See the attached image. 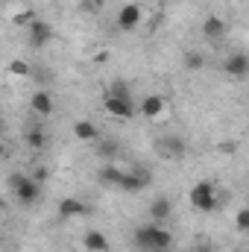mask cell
<instances>
[{"label": "cell", "mask_w": 249, "mask_h": 252, "mask_svg": "<svg viewBox=\"0 0 249 252\" xmlns=\"http://www.w3.org/2000/svg\"><path fill=\"white\" fill-rule=\"evenodd\" d=\"M135 247L141 252H164L173 247V235L161 223H147L135 229Z\"/></svg>", "instance_id": "1"}, {"label": "cell", "mask_w": 249, "mask_h": 252, "mask_svg": "<svg viewBox=\"0 0 249 252\" xmlns=\"http://www.w3.org/2000/svg\"><path fill=\"white\" fill-rule=\"evenodd\" d=\"M6 185H9V190L15 193V199H18L24 208L35 205V202H38V196H41V185H38V182H32L27 173H9Z\"/></svg>", "instance_id": "2"}, {"label": "cell", "mask_w": 249, "mask_h": 252, "mask_svg": "<svg viewBox=\"0 0 249 252\" xmlns=\"http://www.w3.org/2000/svg\"><path fill=\"white\" fill-rule=\"evenodd\" d=\"M187 199H190V205L196 208V211H202V214H208V211H214L217 208V202H220V196H217V190L211 182H196L190 193H187Z\"/></svg>", "instance_id": "3"}, {"label": "cell", "mask_w": 249, "mask_h": 252, "mask_svg": "<svg viewBox=\"0 0 249 252\" xmlns=\"http://www.w3.org/2000/svg\"><path fill=\"white\" fill-rule=\"evenodd\" d=\"M147 185H150V170H147V167H135V170H124L118 190H126V193H138V190H144Z\"/></svg>", "instance_id": "4"}, {"label": "cell", "mask_w": 249, "mask_h": 252, "mask_svg": "<svg viewBox=\"0 0 249 252\" xmlns=\"http://www.w3.org/2000/svg\"><path fill=\"white\" fill-rule=\"evenodd\" d=\"M50 41H53V27H50L47 21L35 18V21L30 24V47H32V50H44Z\"/></svg>", "instance_id": "5"}, {"label": "cell", "mask_w": 249, "mask_h": 252, "mask_svg": "<svg viewBox=\"0 0 249 252\" xmlns=\"http://www.w3.org/2000/svg\"><path fill=\"white\" fill-rule=\"evenodd\" d=\"M91 214V205L82 202L79 196H64L59 202V217L62 220H76V217H88Z\"/></svg>", "instance_id": "6"}, {"label": "cell", "mask_w": 249, "mask_h": 252, "mask_svg": "<svg viewBox=\"0 0 249 252\" xmlns=\"http://www.w3.org/2000/svg\"><path fill=\"white\" fill-rule=\"evenodd\" d=\"M223 67H226V73H229V76L244 79V76L249 73V56L244 53V50H235V53H229V56H226Z\"/></svg>", "instance_id": "7"}, {"label": "cell", "mask_w": 249, "mask_h": 252, "mask_svg": "<svg viewBox=\"0 0 249 252\" xmlns=\"http://www.w3.org/2000/svg\"><path fill=\"white\" fill-rule=\"evenodd\" d=\"M138 24H141V6H138V3L121 6V12H118V30H121V32H132Z\"/></svg>", "instance_id": "8"}, {"label": "cell", "mask_w": 249, "mask_h": 252, "mask_svg": "<svg viewBox=\"0 0 249 252\" xmlns=\"http://www.w3.org/2000/svg\"><path fill=\"white\" fill-rule=\"evenodd\" d=\"M103 106H106V112H109L112 118H132V115H135V103L126 100V97H112V94H106Z\"/></svg>", "instance_id": "9"}, {"label": "cell", "mask_w": 249, "mask_h": 252, "mask_svg": "<svg viewBox=\"0 0 249 252\" xmlns=\"http://www.w3.org/2000/svg\"><path fill=\"white\" fill-rule=\"evenodd\" d=\"M158 153L167 156V158H182L185 156V141L179 135H164V138H158Z\"/></svg>", "instance_id": "10"}, {"label": "cell", "mask_w": 249, "mask_h": 252, "mask_svg": "<svg viewBox=\"0 0 249 252\" xmlns=\"http://www.w3.org/2000/svg\"><path fill=\"white\" fill-rule=\"evenodd\" d=\"M226 32H229V24H226L223 18L211 15V18H205V21H202V35H205L208 41H220Z\"/></svg>", "instance_id": "11"}, {"label": "cell", "mask_w": 249, "mask_h": 252, "mask_svg": "<svg viewBox=\"0 0 249 252\" xmlns=\"http://www.w3.org/2000/svg\"><path fill=\"white\" fill-rule=\"evenodd\" d=\"M170 211H173V202H170L164 193H158V196L150 202V217H153V223H164V220H170Z\"/></svg>", "instance_id": "12"}, {"label": "cell", "mask_w": 249, "mask_h": 252, "mask_svg": "<svg viewBox=\"0 0 249 252\" xmlns=\"http://www.w3.org/2000/svg\"><path fill=\"white\" fill-rule=\"evenodd\" d=\"M30 109L35 112V115H41V118H47V115H53V97L44 91V88H38L32 97H30Z\"/></svg>", "instance_id": "13"}, {"label": "cell", "mask_w": 249, "mask_h": 252, "mask_svg": "<svg viewBox=\"0 0 249 252\" xmlns=\"http://www.w3.org/2000/svg\"><path fill=\"white\" fill-rule=\"evenodd\" d=\"M161 112H164V97H161V94H147V97L141 100V115H144V118L156 121Z\"/></svg>", "instance_id": "14"}, {"label": "cell", "mask_w": 249, "mask_h": 252, "mask_svg": "<svg viewBox=\"0 0 249 252\" xmlns=\"http://www.w3.org/2000/svg\"><path fill=\"white\" fill-rule=\"evenodd\" d=\"M82 244H85V250H88V252H109V250H112L109 238H106L103 232H97V229L85 232V235H82Z\"/></svg>", "instance_id": "15"}, {"label": "cell", "mask_w": 249, "mask_h": 252, "mask_svg": "<svg viewBox=\"0 0 249 252\" xmlns=\"http://www.w3.org/2000/svg\"><path fill=\"white\" fill-rule=\"evenodd\" d=\"M121 176H124V170H121V167H115V164H103L97 179H100V185H103V188H118V185H121Z\"/></svg>", "instance_id": "16"}, {"label": "cell", "mask_w": 249, "mask_h": 252, "mask_svg": "<svg viewBox=\"0 0 249 252\" xmlns=\"http://www.w3.org/2000/svg\"><path fill=\"white\" fill-rule=\"evenodd\" d=\"M27 147L35 150V153H41V150L47 147V132H44V126H30V129H27Z\"/></svg>", "instance_id": "17"}, {"label": "cell", "mask_w": 249, "mask_h": 252, "mask_svg": "<svg viewBox=\"0 0 249 252\" xmlns=\"http://www.w3.org/2000/svg\"><path fill=\"white\" fill-rule=\"evenodd\" d=\"M73 135H76L79 141H94V138L100 135V129L91 124V121H76V124H73Z\"/></svg>", "instance_id": "18"}, {"label": "cell", "mask_w": 249, "mask_h": 252, "mask_svg": "<svg viewBox=\"0 0 249 252\" xmlns=\"http://www.w3.org/2000/svg\"><path fill=\"white\" fill-rule=\"evenodd\" d=\"M182 62H185L187 70H202V67H205V56H202L199 50H187Z\"/></svg>", "instance_id": "19"}, {"label": "cell", "mask_w": 249, "mask_h": 252, "mask_svg": "<svg viewBox=\"0 0 249 252\" xmlns=\"http://www.w3.org/2000/svg\"><path fill=\"white\" fill-rule=\"evenodd\" d=\"M106 94H112V97H126V100H132V88L126 85L124 79H115L112 85H109V91Z\"/></svg>", "instance_id": "20"}, {"label": "cell", "mask_w": 249, "mask_h": 252, "mask_svg": "<svg viewBox=\"0 0 249 252\" xmlns=\"http://www.w3.org/2000/svg\"><path fill=\"white\" fill-rule=\"evenodd\" d=\"M9 73H12V76H21V79H24V76H30V73H32V67L24 62V59H15V62H9Z\"/></svg>", "instance_id": "21"}, {"label": "cell", "mask_w": 249, "mask_h": 252, "mask_svg": "<svg viewBox=\"0 0 249 252\" xmlns=\"http://www.w3.org/2000/svg\"><path fill=\"white\" fill-rule=\"evenodd\" d=\"M235 226H238V232H247L249 229V208H241L235 214Z\"/></svg>", "instance_id": "22"}, {"label": "cell", "mask_w": 249, "mask_h": 252, "mask_svg": "<svg viewBox=\"0 0 249 252\" xmlns=\"http://www.w3.org/2000/svg\"><path fill=\"white\" fill-rule=\"evenodd\" d=\"M35 18H38L35 12H21V15H15V27H30Z\"/></svg>", "instance_id": "23"}, {"label": "cell", "mask_w": 249, "mask_h": 252, "mask_svg": "<svg viewBox=\"0 0 249 252\" xmlns=\"http://www.w3.org/2000/svg\"><path fill=\"white\" fill-rule=\"evenodd\" d=\"M47 176H50V170H47V167H44V164H38V167H35V170H32V176H30V179H32V182H38V185H41V182H47Z\"/></svg>", "instance_id": "24"}, {"label": "cell", "mask_w": 249, "mask_h": 252, "mask_svg": "<svg viewBox=\"0 0 249 252\" xmlns=\"http://www.w3.org/2000/svg\"><path fill=\"white\" fill-rule=\"evenodd\" d=\"M30 76H35V82H41V85H44V82H50V73H47V70H41V67H32V73H30Z\"/></svg>", "instance_id": "25"}, {"label": "cell", "mask_w": 249, "mask_h": 252, "mask_svg": "<svg viewBox=\"0 0 249 252\" xmlns=\"http://www.w3.org/2000/svg\"><path fill=\"white\" fill-rule=\"evenodd\" d=\"M115 153H118V147H115V144H112V141H106V144H103V147H100V156H103V158H112V156H115Z\"/></svg>", "instance_id": "26"}, {"label": "cell", "mask_w": 249, "mask_h": 252, "mask_svg": "<svg viewBox=\"0 0 249 252\" xmlns=\"http://www.w3.org/2000/svg\"><path fill=\"white\" fill-rule=\"evenodd\" d=\"M220 150H223V153H229V156H232V153H235V150H238V144H235V141H229V144H223V147H220Z\"/></svg>", "instance_id": "27"}, {"label": "cell", "mask_w": 249, "mask_h": 252, "mask_svg": "<svg viewBox=\"0 0 249 252\" xmlns=\"http://www.w3.org/2000/svg\"><path fill=\"white\" fill-rule=\"evenodd\" d=\"M193 252H211V247H208V244H199V247H196Z\"/></svg>", "instance_id": "28"}, {"label": "cell", "mask_w": 249, "mask_h": 252, "mask_svg": "<svg viewBox=\"0 0 249 252\" xmlns=\"http://www.w3.org/2000/svg\"><path fill=\"white\" fill-rule=\"evenodd\" d=\"M3 156H6V144L0 141V158H3Z\"/></svg>", "instance_id": "29"}, {"label": "cell", "mask_w": 249, "mask_h": 252, "mask_svg": "<svg viewBox=\"0 0 249 252\" xmlns=\"http://www.w3.org/2000/svg\"><path fill=\"white\" fill-rule=\"evenodd\" d=\"M3 129H6V121H3V115H0V132H3Z\"/></svg>", "instance_id": "30"}, {"label": "cell", "mask_w": 249, "mask_h": 252, "mask_svg": "<svg viewBox=\"0 0 249 252\" xmlns=\"http://www.w3.org/2000/svg\"><path fill=\"white\" fill-rule=\"evenodd\" d=\"M3 208H6V202H3V199H0V211H3Z\"/></svg>", "instance_id": "31"}, {"label": "cell", "mask_w": 249, "mask_h": 252, "mask_svg": "<svg viewBox=\"0 0 249 252\" xmlns=\"http://www.w3.org/2000/svg\"><path fill=\"white\" fill-rule=\"evenodd\" d=\"M164 252H173V250H164Z\"/></svg>", "instance_id": "32"}]
</instances>
